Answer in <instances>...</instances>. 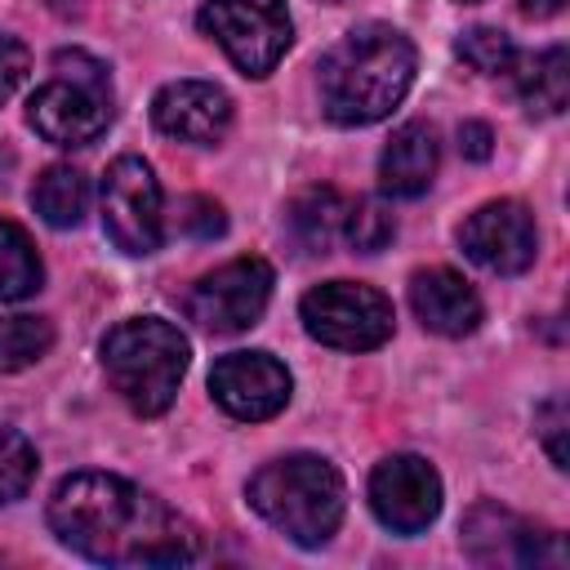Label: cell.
<instances>
[{
  "mask_svg": "<svg viewBox=\"0 0 570 570\" xmlns=\"http://www.w3.org/2000/svg\"><path fill=\"white\" fill-rule=\"evenodd\" d=\"M289 370L272 352H227L209 370V392L232 419H272L289 401Z\"/></svg>",
  "mask_w": 570,
  "mask_h": 570,
  "instance_id": "cell-13",
  "label": "cell"
},
{
  "mask_svg": "<svg viewBox=\"0 0 570 570\" xmlns=\"http://www.w3.org/2000/svg\"><path fill=\"white\" fill-rule=\"evenodd\" d=\"M414 85V45L387 22L352 27L316 67L321 107L334 125L383 120Z\"/></svg>",
  "mask_w": 570,
  "mask_h": 570,
  "instance_id": "cell-2",
  "label": "cell"
},
{
  "mask_svg": "<svg viewBox=\"0 0 570 570\" xmlns=\"http://www.w3.org/2000/svg\"><path fill=\"white\" fill-rule=\"evenodd\" d=\"M36 481V445L22 432L0 428V503H13Z\"/></svg>",
  "mask_w": 570,
  "mask_h": 570,
  "instance_id": "cell-24",
  "label": "cell"
},
{
  "mask_svg": "<svg viewBox=\"0 0 570 570\" xmlns=\"http://www.w3.org/2000/svg\"><path fill=\"white\" fill-rule=\"evenodd\" d=\"M534 428H539V436H543L548 459H552L557 468H566V445H561V436H566V401H561V396L543 401V405L534 410Z\"/></svg>",
  "mask_w": 570,
  "mask_h": 570,
  "instance_id": "cell-26",
  "label": "cell"
},
{
  "mask_svg": "<svg viewBox=\"0 0 570 570\" xmlns=\"http://www.w3.org/2000/svg\"><path fill=\"white\" fill-rule=\"evenodd\" d=\"M187 356H191L187 334L160 316L120 321L102 338V370L116 396L142 419L165 414L174 405L178 383L187 374Z\"/></svg>",
  "mask_w": 570,
  "mask_h": 570,
  "instance_id": "cell-4",
  "label": "cell"
},
{
  "mask_svg": "<svg viewBox=\"0 0 570 570\" xmlns=\"http://www.w3.org/2000/svg\"><path fill=\"white\" fill-rule=\"evenodd\" d=\"M436 160H441V142H436V129L428 120H405L383 156H379V183L387 196H423L436 178Z\"/></svg>",
  "mask_w": 570,
  "mask_h": 570,
  "instance_id": "cell-16",
  "label": "cell"
},
{
  "mask_svg": "<svg viewBox=\"0 0 570 570\" xmlns=\"http://www.w3.org/2000/svg\"><path fill=\"white\" fill-rule=\"evenodd\" d=\"M303 330L338 352H370L392 338V303L361 281H325L298 303Z\"/></svg>",
  "mask_w": 570,
  "mask_h": 570,
  "instance_id": "cell-7",
  "label": "cell"
},
{
  "mask_svg": "<svg viewBox=\"0 0 570 570\" xmlns=\"http://www.w3.org/2000/svg\"><path fill=\"white\" fill-rule=\"evenodd\" d=\"M494 142V134H490V125L485 120H463L459 125V151L468 156V160H490V147Z\"/></svg>",
  "mask_w": 570,
  "mask_h": 570,
  "instance_id": "cell-28",
  "label": "cell"
},
{
  "mask_svg": "<svg viewBox=\"0 0 570 570\" xmlns=\"http://www.w3.org/2000/svg\"><path fill=\"white\" fill-rule=\"evenodd\" d=\"M517 4H521L525 18H552V13H561L566 0H517Z\"/></svg>",
  "mask_w": 570,
  "mask_h": 570,
  "instance_id": "cell-29",
  "label": "cell"
},
{
  "mask_svg": "<svg viewBox=\"0 0 570 570\" xmlns=\"http://www.w3.org/2000/svg\"><path fill=\"white\" fill-rule=\"evenodd\" d=\"M517 71V94L525 102L530 116H561L570 102V53L561 45H548L521 62H512Z\"/></svg>",
  "mask_w": 570,
  "mask_h": 570,
  "instance_id": "cell-17",
  "label": "cell"
},
{
  "mask_svg": "<svg viewBox=\"0 0 570 570\" xmlns=\"http://www.w3.org/2000/svg\"><path fill=\"white\" fill-rule=\"evenodd\" d=\"M343 218H347V200L334 187H307L285 209V227H289L294 245L307 254H325L338 240Z\"/></svg>",
  "mask_w": 570,
  "mask_h": 570,
  "instance_id": "cell-18",
  "label": "cell"
},
{
  "mask_svg": "<svg viewBox=\"0 0 570 570\" xmlns=\"http://www.w3.org/2000/svg\"><path fill=\"white\" fill-rule=\"evenodd\" d=\"M27 71H31V53H27V45L0 31V102H9V98L18 94V85L27 80Z\"/></svg>",
  "mask_w": 570,
  "mask_h": 570,
  "instance_id": "cell-27",
  "label": "cell"
},
{
  "mask_svg": "<svg viewBox=\"0 0 570 570\" xmlns=\"http://www.w3.org/2000/svg\"><path fill=\"white\" fill-rule=\"evenodd\" d=\"M53 534L102 566H183L196 561L200 534L156 494L111 472H71L49 494Z\"/></svg>",
  "mask_w": 570,
  "mask_h": 570,
  "instance_id": "cell-1",
  "label": "cell"
},
{
  "mask_svg": "<svg viewBox=\"0 0 570 570\" xmlns=\"http://www.w3.org/2000/svg\"><path fill=\"white\" fill-rule=\"evenodd\" d=\"M463 548L481 566H566V543L557 530L534 525L499 503H476L463 517Z\"/></svg>",
  "mask_w": 570,
  "mask_h": 570,
  "instance_id": "cell-10",
  "label": "cell"
},
{
  "mask_svg": "<svg viewBox=\"0 0 570 570\" xmlns=\"http://www.w3.org/2000/svg\"><path fill=\"white\" fill-rule=\"evenodd\" d=\"M459 245L476 267L494 276H517L539 254V227L521 200H485L459 227Z\"/></svg>",
  "mask_w": 570,
  "mask_h": 570,
  "instance_id": "cell-11",
  "label": "cell"
},
{
  "mask_svg": "<svg viewBox=\"0 0 570 570\" xmlns=\"http://www.w3.org/2000/svg\"><path fill=\"white\" fill-rule=\"evenodd\" d=\"M27 120L45 142L85 147L111 125V76L85 49H58L53 76L31 94Z\"/></svg>",
  "mask_w": 570,
  "mask_h": 570,
  "instance_id": "cell-5",
  "label": "cell"
},
{
  "mask_svg": "<svg viewBox=\"0 0 570 570\" xmlns=\"http://www.w3.org/2000/svg\"><path fill=\"white\" fill-rule=\"evenodd\" d=\"M178 232L191 240H214L227 232V214L214 196H183L178 200Z\"/></svg>",
  "mask_w": 570,
  "mask_h": 570,
  "instance_id": "cell-25",
  "label": "cell"
},
{
  "mask_svg": "<svg viewBox=\"0 0 570 570\" xmlns=\"http://www.w3.org/2000/svg\"><path fill=\"white\" fill-rule=\"evenodd\" d=\"M272 285H276V276H272L267 258H232V263L205 272L187 289L183 307L209 334H240L263 316Z\"/></svg>",
  "mask_w": 570,
  "mask_h": 570,
  "instance_id": "cell-8",
  "label": "cell"
},
{
  "mask_svg": "<svg viewBox=\"0 0 570 570\" xmlns=\"http://www.w3.org/2000/svg\"><path fill=\"white\" fill-rule=\"evenodd\" d=\"M40 254L27 236V227L0 218V303H18L40 289Z\"/></svg>",
  "mask_w": 570,
  "mask_h": 570,
  "instance_id": "cell-20",
  "label": "cell"
},
{
  "mask_svg": "<svg viewBox=\"0 0 570 570\" xmlns=\"http://www.w3.org/2000/svg\"><path fill=\"white\" fill-rule=\"evenodd\" d=\"M102 227L125 254H156L165 236L160 183L142 156H116L102 174Z\"/></svg>",
  "mask_w": 570,
  "mask_h": 570,
  "instance_id": "cell-9",
  "label": "cell"
},
{
  "mask_svg": "<svg viewBox=\"0 0 570 570\" xmlns=\"http://www.w3.org/2000/svg\"><path fill=\"white\" fill-rule=\"evenodd\" d=\"M325 4H343V0H325Z\"/></svg>",
  "mask_w": 570,
  "mask_h": 570,
  "instance_id": "cell-30",
  "label": "cell"
},
{
  "mask_svg": "<svg viewBox=\"0 0 570 570\" xmlns=\"http://www.w3.org/2000/svg\"><path fill=\"white\" fill-rule=\"evenodd\" d=\"M196 22L245 76H267L294 40L285 0H205Z\"/></svg>",
  "mask_w": 570,
  "mask_h": 570,
  "instance_id": "cell-6",
  "label": "cell"
},
{
  "mask_svg": "<svg viewBox=\"0 0 570 570\" xmlns=\"http://www.w3.org/2000/svg\"><path fill=\"white\" fill-rule=\"evenodd\" d=\"M454 53H459L472 71H481V76H503V71H512V62H517V45H512L499 27H472V31H463L459 45H454Z\"/></svg>",
  "mask_w": 570,
  "mask_h": 570,
  "instance_id": "cell-23",
  "label": "cell"
},
{
  "mask_svg": "<svg viewBox=\"0 0 570 570\" xmlns=\"http://www.w3.org/2000/svg\"><path fill=\"white\" fill-rule=\"evenodd\" d=\"M249 508L298 548H321L343 521V476L321 454H285L249 476Z\"/></svg>",
  "mask_w": 570,
  "mask_h": 570,
  "instance_id": "cell-3",
  "label": "cell"
},
{
  "mask_svg": "<svg viewBox=\"0 0 570 570\" xmlns=\"http://www.w3.org/2000/svg\"><path fill=\"white\" fill-rule=\"evenodd\" d=\"M151 120L165 138L209 147L232 125V98L209 80H174L151 98Z\"/></svg>",
  "mask_w": 570,
  "mask_h": 570,
  "instance_id": "cell-14",
  "label": "cell"
},
{
  "mask_svg": "<svg viewBox=\"0 0 570 570\" xmlns=\"http://www.w3.org/2000/svg\"><path fill=\"white\" fill-rule=\"evenodd\" d=\"M53 347V325L45 316H0V370H27Z\"/></svg>",
  "mask_w": 570,
  "mask_h": 570,
  "instance_id": "cell-21",
  "label": "cell"
},
{
  "mask_svg": "<svg viewBox=\"0 0 570 570\" xmlns=\"http://www.w3.org/2000/svg\"><path fill=\"white\" fill-rule=\"evenodd\" d=\"M31 205L49 227H80L89 209V178L76 165H49L31 187Z\"/></svg>",
  "mask_w": 570,
  "mask_h": 570,
  "instance_id": "cell-19",
  "label": "cell"
},
{
  "mask_svg": "<svg viewBox=\"0 0 570 570\" xmlns=\"http://www.w3.org/2000/svg\"><path fill=\"white\" fill-rule=\"evenodd\" d=\"M370 508L396 534H419L441 512V476L419 454H387L370 472Z\"/></svg>",
  "mask_w": 570,
  "mask_h": 570,
  "instance_id": "cell-12",
  "label": "cell"
},
{
  "mask_svg": "<svg viewBox=\"0 0 570 570\" xmlns=\"http://www.w3.org/2000/svg\"><path fill=\"white\" fill-rule=\"evenodd\" d=\"M410 307L423 321V330L441 338H463L481 325V298L476 289L450 272V267H423L410 276Z\"/></svg>",
  "mask_w": 570,
  "mask_h": 570,
  "instance_id": "cell-15",
  "label": "cell"
},
{
  "mask_svg": "<svg viewBox=\"0 0 570 570\" xmlns=\"http://www.w3.org/2000/svg\"><path fill=\"white\" fill-rule=\"evenodd\" d=\"M463 4H476V0H463Z\"/></svg>",
  "mask_w": 570,
  "mask_h": 570,
  "instance_id": "cell-31",
  "label": "cell"
},
{
  "mask_svg": "<svg viewBox=\"0 0 570 570\" xmlns=\"http://www.w3.org/2000/svg\"><path fill=\"white\" fill-rule=\"evenodd\" d=\"M343 236H347V245H352L356 254H379V249L392 245L396 218H392V209H387L383 200H356V205H347Z\"/></svg>",
  "mask_w": 570,
  "mask_h": 570,
  "instance_id": "cell-22",
  "label": "cell"
}]
</instances>
